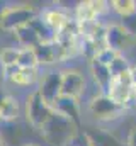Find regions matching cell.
<instances>
[{
    "instance_id": "cell-2",
    "label": "cell",
    "mask_w": 136,
    "mask_h": 146,
    "mask_svg": "<svg viewBox=\"0 0 136 146\" xmlns=\"http://www.w3.org/2000/svg\"><path fill=\"white\" fill-rule=\"evenodd\" d=\"M37 17L31 3H14L2 7L0 10V29L5 33H15L19 27L27 26Z\"/></svg>"
},
{
    "instance_id": "cell-1",
    "label": "cell",
    "mask_w": 136,
    "mask_h": 146,
    "mask_svg": "<svg viewBox=\"0 0 136 146\" xmlns=\"http://www.w3.org/2000/svg\"><path fill=\"white\" fill-rule=\"evenodd\" d=\"M80 129L65 115L53 112V115L49 117V121L39 129L43 139L51 146H67L70 139L78 133Z\"/></svg>"
},
{
    "instance_id": "cell-3",
    "label": "cell",
    "mask_w": 136,
    "mask_h": 146,
    "mask_svg": "<svg viewBox=\"0 0 136 146\" xmlns=\"http://www.w3.org/2000/svg\"><path fill=\"white\" fill-rule=\"evenodd\" d=\"M53 107L41 97L37 88L31 92L26 99V119L34 129H41L53 115Z\"/></svg>"
},
{
    "instance_id": "cell-26",
    "label": "cell",
    "mask_w": 136,
    "mask_h": 146,
    "mask_svg": "<svg viewBox=\"0 0 136 146\" xmlns=\"http://www.w3.org/2000/svg\"><path fill=\"white\" fill-rule=\"evenodd\" d=\"M129 75H131V82H133V85L136 87V65H131V68H129Z\"/></svg>"
},
{
    "instance_id": "cell-5",
    "label": "cell",
    "mask_w": 136,
    "mask_h": 146,
    "mask_svg": "<svg viewBox=\"0 0 136 146\" xmlns=\"http://www.w3.org/2000/svg\"><path fill=\"white\" fill-rule=\"evenodd\" d=\"M133 92H135V85L131 82V75H129V72H126L123 75H119V76L112 78L111 87L107 90V95L114 102H117L119 106L124 107L128 104V100L133 97Z\"/></svg>"
},
{
    "instance_id": "cell-27",
    "label": "cell",
    "mask_w": 136,
    "mask_h": 146,
    "mask_svg": "<svg viewBox=\"0 0 136 146\" xmlns=\"http://www.w3.org/2000/svg\"><path fill=\"white\" fill-rule=\"evenodd\" d=\"M7 97H9V95H7V94H5V92L0 88V107H2V104L5 102V99H7Z\"/></svg>"
},
{
    "instance_id": "cell-10",
    "label": "cell",
    "mask_w": 136,
    "mask_h": 146,
    "mask_svg": "<svg viewBox=\"0 0 136 146\" xmlns=\"http://www.w3.org/2000/svg\"><path fill=\"white\" fill-rule=\"evenodd\" d=\"M53 110L65 115L67 119H70L78 129L82 127V115H80V106H78V99H73V97H67V95H61L55 106Z\"/></svg>"
},
{
    "instance_id": "cell-18",
    "label": "cell",
    "mask_w": 136,
    "mask_h": 146,
    "mask_svg": "<svg viewBox=\"0 0 136 146\" xmlns=\"http://www.w3.org/2000/svg\"><path fill=\"white\" fill-rule=\"evenodd\" d=\"M17 66H19V68H27V70H36V68L39 66L34 49H21Z\"/></svg>"
},
{
    "instance_id": "cell-24",
    "label": "cell",
    "mask_w": 136,
    "mask_h": 146,
    "mask_svg": "<svg viewBox=\"0 0 136 146\" xmlns=\"http://www.w3.org/2000/svg\"><path fill=\"white\" fill-rule=\"evenodd\" d=\"M17 72H19V66H17V65H14V66H5V68H3V78L10 80Z\"/></svg>"
},
{
    "instance_id": "cell-6",
    "label": "cell",
    "mask_w": 136,
    "mask_h": 146,
    "mask_svg": "<svg viewBox=\"0 0 136 146\" xmlns=\"http://www.w3.org/2000/svg\"><path fill=\"white\" fill-rule=\"evenodd\" d=\"M37 92L53 107L55 102L61 97V72H48L46 73L41 78Z\"/></svg>"
},
{
    "instance_id": "cell-16",
    "label": "cell",
    "mask_w": 136,
    "mask_h": 146,
    "mask_svg": "<svg viewBox=\"0 0 136 146\" xmlns=\"http://www.w3.org/2000/svg\"><path fill=\"white\" fill-rule=\"evenodd\" d=\"M29 26L33 27L34 31L37 33V36L41 37V42H55L56 41V34L46 26V22L43 21V17H36L34 21H31L29 22Z\"/></svg>"
},
{
    "instance_id": "cell-12",
    "label": "cell",
    "mask_w": 136,
    "mask_h": 146,
    "mask_svg": "<svg viewBox=\"0 0 136 146\" xmlns=\"http://www.w3.org/2000/svg\"><path fill=\"white\" fill-rule=\"evenodd\" d=\"M41 17H43V21L46 22V26H48L55 34L61 33V31L67 27V24L70 22L68 15L65 12H61L60 9H49V10H46Z\"/></svg>"
},
{
    "instance_id": "cell-23",
    "label": "cell",
    "mask_w": 136,
    "mask_h": 146,
    "mask_svg": "<svg viewBox=\"0 0 136 146\" xmlns=\"http://www.w3.org/2000/svg\"><path fill=\"white\" fill-rule=\"evenodd\" d=\"M121 26H123L131 36H136V12L131 14V15L121 17Z\"/></svg>"
},
{
    "instance_id": "cell-29",
    "label": "cell",
    "mask_w": 136,
    "mask_h": 146,
    "mask_svg": "<svg viewBox=\"0 0 136 146\" xmlns=\"http://www.w3.org/2000/svg\"><path fill=\"white\" fill-rule=\"evenodd\" d=\"M0 146H3V141H2V138H0Z\"/></svg>"
},
{
    "instance_id": "cell-14",
    "label": "cell",
    "mask_w": 136,
    "mask_h": 146,
    "mask_svg": "<svg viewBox=\"0 0 136 146\" xmlns=\"http://www.w3.org/2000/svg\"><path fill=\"white\" fill-rule=\"evenodd\" d=\"M85 133L90 138L92 146H126V143H123L112 133L104 129H87Z\"/></svg>"
},
{
    "instance_id": "cell-11",
    "label": "cell",
    "mask_w": 136,
    "mask_h": 146,
    "mask_svg": "<svg viewBox=\"0 0 136 146\" xmlns=\"http://www.w3.org/2000/svg\"><path fill=\"white\" fill-rule=\"evenodd\" d=\"M90 75H92V78H94V82H95V85L99 87L102 90V94H107V90H109V87H111V82H112V73H111V68L109 66H105V65H102L99 63L97 60H90Z\"/></svg>"
},
{
    "instance_id": "cell-15",
    "label": "cell",
    "mask_w": 136,
    "mask_h": 146,
    "mask_svg": "<svg viewBox=\"0 0 136 146\" xmlns=\"http://www.w3.org/2000/svg\"><path fill=\"white\" fill-rule=\"evenodd\" d=\"M19 114H21L19 100H17L15 97L9 95V97L5 99V102L2 104V107H0V121H2V122H7V124H9V122H14V121H17Z\"/></svg>"
},
{
    "instance_id": "cell-7",
    "label": "cell",
    "mask_w": 136,
    "mask_h": 146,
    "mask_svg": "<svg viewBox=\"0 0 136 146\" xmlns=\"http://www.w3.org/2000/svg\"><path fill=\"white\" fill-rule=\"evenodd\" d=\"M131 34L121 26V24H112L105 27V36H104V44L105 48H111L112 51L123 54V51L131 44Z\"/></svg>"
},
{
    "instance_id": "cell-28",
    "label": "cell",
    "mask_w": 136,
    "mask_h": 146,
    "mask_svg": "<svg viewBox=\"0 0 136 146\" xmlns=\"http://www.w3.org/2000/svg\"><path fill=\"white\" fill-rule=\"evenodd\" d=\"M22 146H41V145H37V143H27V145H22Z\"/></svg>"
},
{
    "instance_id": "cell-13",
    "label": "cell",
    "mask_w": 136,
    "mask_h": 146,
    "mask_svg": "<svg viewBox=\"0 0 136 146\" xmlns=\"http://www.w3.org/2000/svg\"><path fill=\"white\" fill-rule=\"evenodd\" d=\"M14 36H15V39H17L21 49H34L36 46L41 44V37L37 36V33L34 31L29 24L19 27V29L14 33Z\"/></svg>"
},
{
    "instance_id": "cell-8",
    "label": "cell",
    "mask_w": 136,
    "mask_h": 146,
    "mask_svg": "<svg viewBox=\"0 0 136 146\" xmlns=\"http://www.w3.org/2000/svg\"><path fill=\"white\" fill-rule=\"evenodd\" d=\"M85 90V76L78 70L61 72V95L78 99Z\"/></svg>"
},
{
    "instance_id": "cell-21",
    "label": "cell",
    "mask_w": 136,
    "mask_h": 146,
    "mask_svg": "<svg viewBox=\"0 0 136 146\" xmlns=\"http://www.w3.org/2000/svg\"><path fill=\"white\" fill-rule=\"evenodd\" d=\"M111 73H112V76H119V75H123V73L129 72V68H131V63H129V60L124 56V54H117V58L111 63Z\"/></svg>"
},
{
    "instance_id": "cell-19",
    "label": "cell",
    "mask_w": 136,
    "mask_h": 146,
    "mask_svg": "<svg viewBox=\"0 0 136 146\" xmlns=\"http://www.w3.org/2000/svg\"><path fill=\"white\" fill-rule=\"evenodd\" d=\"M111 7L116 14H119L121 17L131 15L136 12V2L135 0H112Z\"/></svg>"
},
{
    "instance_id": "cell-22",
    "label": "cell",
    "mask_w": 136,
    "mask_h": 146,
    "mask_svg": "<svg viewBox=\"0 0 136 146\" xmlns=\"http://www.w3.org/2000/svg\"><path fill=\"white\" fill-rule=\"evenodd\" d=\"M117 54L119 53H116V51H112L111 48H101L99 51H97V54L94 56V60H97L99 63H102V65H105V66H111V63L117 58Z\"/></svg>"
},
{
    "instance_id": "cell-4",
    "label": "cell",
    "mask_w": 136,
    "mask_h": 146,
    "mask_svg": "<svg viewBox=\"0 0 136 146\" xmlns=\"http://www.w3.org/2000/svg\"><path fill=\"white\" fill-rule=\"evenodd\" d=\"M89 114L102 122H109L114 121L117 117H121V114L124 112V107L119 106L117 102H114L107 94H101L94 99H90V102L87 104Z\"/></svg>"
},
{
    "instance_id": "cell-30",
    "label": "cell",
    "mask_w": 136,
    "mask_h": 146,
    "mask_svg": "<svg viewBox=\"0 0 136 146\" xmlns=\"http://www.w3.org/2000/svg\"><path fill=\"white\" fill-rule=\"evenodd\" d=\"M135 95H136V87H135Z\"/></svg>"
},
{
    "instance_id": "cell-17",
    "label": "cell",
    "mask_w": 136,
    "mask_h": 146,
    "mask_svg": "<svg viewBox=\"0 0 136 146\" xmlns=\"http://www.w3.org/2000/svg\"><path fill=\"white\" fill-rule=\"evenodd\" d=\"M36 80H37L36 70H27V68H19V72L10 78V82L19 85V87H29V85H33Z\"/></svg>"
},
{
    "instance_id": "cell-9",
    "label": "cell",
    "mask_w": 136,
    "mask_h": 146,
    "mask_svg": "<svg viewBox=\"0 0 136 146\" xmlns=\"http://www.w3.org/2000/svg\"><path fill=\"white\" fill-rule=\"evenodd\" d=\"M107 2L102 0H87V2H80L75 7V21L78 24H85V22H95L97 17L102 12H105Z\"/></svg>"
},
{
    "instance_id": "cell-25",
    "label": "cell",
    "mask_w": 136,
    "mask_h": 146,
    "mask_svg": "<svg viewBox=\"0 0 136 146\" xmlns=\"http://www.w3.org/2000/svg\"><path fill=\"white\" fill-rule=\"evenodd\" d=\"M126 146H136V127H133V129L128 133V138H126Z\"/></svg>"
},
{
    "instance_id": "cell-20",
    "label": "cell",
    "mask_w": 136,
    "mask_h": 146,
    "mask_svg": "<svg viewBox=\"0 0 136 146\" xmlns=\"http://www.w3.org/2000/svg\"><path fill=\"white\" fill-rule=\"evenodd\" d=\"M19 54H21V48H3L0 51V65H2V68L17 65Z\"/></svg>"
}]
</instances>
